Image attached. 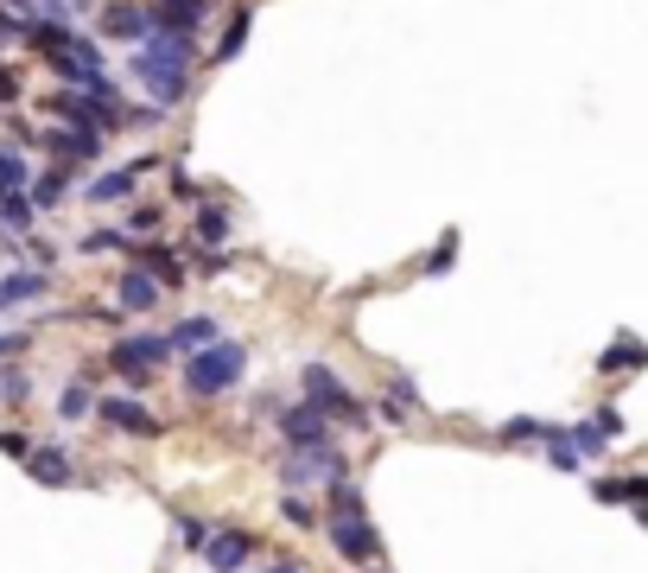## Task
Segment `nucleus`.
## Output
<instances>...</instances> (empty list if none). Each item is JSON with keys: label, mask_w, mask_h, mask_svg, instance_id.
Listing matches in <instances>:
<instances>
[{"label": "nucleus", "mask_w": 648, "mask_h": 573, "mask_svg": "<svg viewBox=\"0 0 648 573\" xmlns=\"http://www.w3.org/2000/svg\"><path fill=\"white\" fill-rule=\"evenodd\" d=\"M242 370H249V344H236V338L216 332L211 344H197V350L184 357V395H191V402H211L223 389H236Z\"/></svg>", "instance_id": "nucleus-1"}, {"label": "nucleus", "mask_w": 648, "mask_h": 573, "mask_svg": "<svg viewBox=\"0 0 648 573\" xmlns=\"http://www.w3.org/2000/svg\"><path fill=\"white\" fill-rule=\"evenodd\" d=\"M331 548H337V561H350V568H369V561H382V535L369 523V510H331Z\"/></svg>", "instance_id": "nucleus-2"}, {"label": "nucleus", "mask_w": 648, "mask_h": 573, "mask_svg": "<svg viewBox=\"0 0 648 573\" xmlns=\"http://www.w3.org/2000/svg\"><path fill=\"white\" fill-rule=\"evenodd\" d=\"M280 478H287L292 491L299 485H337V478H350V458H344V446H331V440H319V446H292L287 458H280Z\"/></svg>", "instance_id": "nucleus-3"}, {"label": "nucleus", "mask_w": 648, "mask_h": 573, "mask_svg": "<svg viewBox=\"0 0 648 573\" xmlns=\"http://www.w3.org/2000/svg\"><path fill=\"white\" fill-rule=\"evenodd\" d=\"M299 389H305V402H312L319 415L344 420V427H357V420L369 415V408H362L357 395H350V389L337 382V370H324V363H305V370H299Z\"/></svg>", "instance_id": "nucleus-4"}, {"label": "nucleus", "mask_w": 648, "mask_h": 573, "mask_svg": "<svg viewBox=\"0 0 648 573\" xmlns=\"http://www.w3.org/2000/svg\"><path fill=\"white\" fill-rule=\"evenodd\" d=\"M254 548H261V535L254 529H211L204 535V548H197V561L211 573H242L254 561Z\"/></svg>", "instance_id": "nucleus-5"}, {"label": "nucleus", "mask_w": 648, "mask_h": 573, "mask_svg": "<svg viewBox=\"0 0 648 573\" xmlns=\"http://www.w3.org/2000/svg\"><path fill=\"white\" fill-rule=\"evenodd\" d=\"M134 83L153 96V109H179L184 96H191V71L159 64V58H141V51H134Z\"/></svg>", "instance_id": "nucleus-6"}, {"label": "nucleus", "mask_w": 648, "mask_h": 573, "mask_svg": "<svg viewBox=\"0 0 648 573\" xmlns=\"http://www.w3.org/2000/svg\"><path fill=\"white\" fill-rule=\"evenodd\" d=\"M166 357H172V344L159 338V332H141V338H121L115 350H108V363H115V370H121L128 382H146L153 370H159V363H166Z\"/></svg>", "instance_id": "nucleus-7"}, {"label": "nucleus", "mask_w": 648, "mask_h": 573, "mask_svg": "<svg viewBox=\"0 0 648 573\" xmlns=\"http://www.w3.org/2000/svg\"><path fill=\"white\" fill-rule=\"evenodd\" d=\"M38 147L51 153V159H96V153H103V134L64 121V128H38Z\"/></svg>", "instance_id": "nucleus-8"}, {"label": "nucleus", "mask_w": 648, "mask_h": 573, "mask_svg": "<svg viewBox=\"0 0 648 573\" xmlns=\"http://www.w3.org/2000/svg\"><path fill=\"white\" fill-rule=\"evenodd\" d=\"M280 440L287 446H319V440H331V415H319L312 402H292V408H280Z\"/></svg>", "instance_id": "nucleus-9"}, {"label": "nucleus", "mask_w": 648, "mask_h": 573, "mask_svg": "<svg viewBox=\"0 0 648 573\" xmlns=\"http://www.w3.org/2000/svg\"><path fill=\"white\" fill-rule=\"evenodd\" d=\"M96 415L108 427H121V433H141V440H159V420L146 415V402H128V395H103L96 402Z\"/></svg>", "instance_id": "nucleus-10"}, {"label": "nucleus", "mask_w": 648, "mask_h": 573, "mask_svg": "<svg viewBox=\"0 0 648 573\" xmlns=\"http://www.w3.org/2000/svg\"><path fill=\"white\" fill-rule=\"evenodd\" d=\"M146 166L153 159H128V166H115V172H103V179H89V204H121V198H134V186L146 179Z\"/></svg>", "instance_id": "nucleus-11"}, {"label": "nucleus", "mask_w": 648, "mask_h": 573, "mask_svg": "<svg viewBox=\"0 0 648 573\" xmlns=\"http://www.w3.org/2000/svg\"><path fill=\"white\" fill-rule=\"evenodd\" d=\"M204 13H211V0H146V20L166 33H197Z\"/></svg>", "instance_id": "nucleus-12"}, {"label": "nucleus", "mask_w": 648, "mask_h": 573, "mask_svg": "<svg viewBox=\"0 0 648 573\" xmlns=\"http://www.w3.org/2000/svg\"><path fill=\"white\" fill-rule=\"evenodd\" d=\"M146 26H153V20H146L141 0H115L103 20H96V33H103V38H134V45L146 38Z\"/></svg>", "instance_id": "nucleus-13"}, {"label": "nucleus", "mask_w": 648, "mask_h": 573, "mask_svg": "<svg viewBox=\"0 0 648 573\" xmlns=\"http://www.w3.org/2000/svg\"><path fill=\"white\" fill-rule=\"evenodd\" d=\"M134 267H146L159 287H179V280H184V267H179V255H172V242H134Z\"/></svg>", "instance_id": "nucleus-14"}, {"label": "nucleus", "mask_w": 648, "mask_h": 573, "mask_svg": "<svg viewBox=\"0 0 648 573\" xmlns=\"http://www.w3.org/2000/svg\"><path fill=\"white\" fill-rule=\"evenodd\" d=\"M591 497H598V503H623V510L648 516V478H598Z\"/></svg>", "instance_id": "nucleus-15"}, {"label": "nucleus", "mask_w": 648, "mask_h": 573, "mask_svg": "<svg viewBox=\"0 0 648 573\" xmlns=\"http://www.w3.org/2000/svg\"><path fill=\"white\" fill-rule=\"evenodd\" d=\"M115 294H121L128 312H153V306L166 300V294H159V280H153L146 267H134V262H128V274H121V287H115Z\"/></svg>", "instance_id": "nucleus-16"}, {"label": "nucleus", "mask_w": 648, "mask_h": 573, "mask_svg": "<svg viewBox=\"0 0 648 573\" xmlns=\"http://www.w3.org/2000/svg\"><path fill=\"white\" fill-rule=\"evenodd\" d=\"M20 465L33 471L38 485H71V453H64V446H33Z\"/></svg>", "instance_id": "nucleus-17"}, {"label": "nucleus", "mask_w": 648, "mask_h": 573, "mask_svg": "<svg viewBox=\"0 0 648 573\" xmlns=\"http://www.w3.org/2000/svg\"><path fill=\"white\" fill-rule=\"evenodd\" d=\"M191 211H197V217H191V236H197V249H216V242L229 236V211H223V204H204V198H197Z\"/></svg>", "instance_id": "nucleus-18"}, {"label": "nucleus", "mask_w": 648, "mask_h": 573, "mask_svg": "<svg viewBox=\"0 0 648 573\" xmlns=\"http://www.w3.org/2000/svg\"><path fill=\"white\" fill-rule=\"evenodd\" d=\"M20 38H26V45H33L38 58H51V51H64V38H71V26H64V20H26V26H20Z\"/></svg>", "instance_id": "nucleus-19"}, {"label": "nucleus", "mask_w": 648, "mask_h": 573, "mask_svg": "<svg viewBox=\"0 0 648 573\" xmlns=\"http://www.w3.org/2000/svg\"><path fill=\"white\" fill-rule=\"evenodd\" d=\"M33 294H45V267H20V274H7V280H0V312L26 306Z\"/></svg>", "instance_id": "nucleus-20"}, {"label": "nucleus", "mask_w": 648, "mask_h": 573, "mask_svg": "<svg viewBox=\"0 0 648 573\" xmlns=\"http://www.w3.org/2000/svg\"><path fill=\"white\" fill-rule=\"evenodd\" d=\"M249 33H254V13H249V7H236V13H229V26H223V38H216L211 58H216V64H229V58L249 45Z\"/></svg>", "instance_id": "nucleus-21"}, {"label": "nucleus", "mask_w": 648, "mask_h": 573, "mask_svg": "<svg viewBox=\"0 0 648 573\" xmlns=\"http://www.w3.org/2000/svg\"><path fill=\"white\" fill-rule=\"evenodd\" d=\"M648 363V350L636 338H629V332H623V338L611 344V350H604V357H598V370H604V377H623V370H643Z\"/></svg>", "instance_id": "nucleus-22"}, {"label": "nucleus", "mask_w": 648, "mask_h": 573, "mask_svg": "<svg viewBox=\"0 0 648 573\" xmlns=\"http://www.w3.org/2000/svg\"><path fill=\"white\" fill-rule=\"evenodd\" d=\"M26 198H33V211H51V204H64V198H71V172L58 166V172H45V179H26Z\"/></svg>", "instance_id": "nucleus-23"}, {"label": "nucleus", "mask_w": 648, "mask_h": 573, "mask_svg": "<svg viewBox=\"0 0 648 573\" xmlns=\"http://www.w3.org/2000/svg\"><path fill=\"white\" fill-rule=\"evenodd\" d=\"M211 338H216V319H204V312H197V319H184V325H179V332H172V338H166V344H172V350H184V357H191L197 344H211Z\"/></svg>", "instance_id": "nucleus-24"}, {"label": "nucleus", "mask_w": 648, "mask_h": 573, "mask_svg": "<svg viewBox=\"0 0 648 573\" xmlns=\"http://www.w3.org/2000/svg\"><path fill=\"white\" fill-rule=\"evenodd\" d=\"M0 224L26 229V224H33V198H26V191H0Z\"/></svg>", "instance_id": "nucleus-25"}, {"label": "nucleus", "mask_w": 648, "mask_h": 573, "mask_svg": "<svg viewBox=\"0 0 648 573\" xmlns=\"http://www.w3.org/2000/svg\"><path fill=\"white\" fill-rule=\"evenodd\" d=\"M26 179H33L26 159H20L13 147H0V191H26Z\"/></svg>", "instance_id": "nucleus-26"}, {"label": "nucleus", "mask_w": 648, "mask_h": 573, "mask_svg": "<svg viewBox=\"0 0 648 573\" xmlns=\"http://www.w3.org/2000/svg\"><path fill=\"white\" fill-rule=\"evenodd\" d=\"M452 262H458V229H445V236H439V249L420 262V274H445Z\"/></svg>", "instance_id": "nucleus-27"}, {"label": "nucleus", "mask_w": 648, "mask_h": 573, "mask_svg": "<svg viewBox=\"0 0 648 573\" xmlns=\"http://www.w3.org/2000/svg\"><path fill=\"white\" fill-rule=\"evenodd\" d=\"M89 408H96V402H89V389H83V382H71V389L58 395V415H64V420H83Z\"/></svg>", "instance_id": "nucleus-28"}, {"label": "nucleus", "mask_w": 648, "mask_h": 573, "mask_svg": "<svg viewBox=\"0 0 648 573\" xmlns=\"http://www.w3.org/2000/svg\"><path fill=\"white\" fill-rule=\"evenodd\" d=\"M0 402H33V382H26V370H0Z\"/></svg>", "instance_id": "nucleus-29"}, {"label": "nucleus", "mask_w": 648, "mask_h": 573, "mask_svg": "<svg viewBox=\"0 0 648 573\" xmlns=\"http://www.w3.org/2000/svg\"><path fill=\"white\" fill-rule=\"evenodd\" d=\"M280 516H287L292 529H312V523H319V510H312L305 497H280Z\"/></svg>", "instance_id": "nucleus-30"}, {"label": "nucleus", "mask_w": 648, "mask_h": 573, "mask_svg": "<svg viewBox=\"0 0 648 573\" xmlns=\"http://www.w3.org/2000/svg\"><path fill=\"white\" fill-rule=\"evenodd\" d=\"M108 249H128L121 229H89V236H83V255H108Z\"/></svg>", "instance_id": "nucleus-31"}, {"label": "nucleus", "mask_w": 648, "mask_h": 573, "mask_svg": "<svg viewBox=\"0 0 648 573\" xmlns=\"http://www.w3.org/2000/svg\"><path fill=\"white\" fill-rule=\"evenodd\" d=\"M204 535H211V523H197V516H184V523H179L184 554H197V548H204Z\"/></svg>", "instance_id": "nucleus-32"}, {"label": "nucleus", "mask_w": 648, "mask_h": 573, "mask_svg": "<svg viewBox=\"0 0 648 573\" xmlns=\"http://www.w3.org/2000/svg\"><path fill=\"white\" fill-rule=\"evenodd\" d=\"M0 453H7V458H26V453H33V440H26V433H13V427H0Z\"/></svg>", "instance_id": "nucleus-33"}, {"label": "nucleus", "mask_w": 648, "mask_h": 573, "mask_svg": "<svg viewBox=\"0 0 648 573\" xmlns=\"http://www.w3.org/2000/svg\"><path fill=\"white\" fill-rule=\"evenodd\" d=\"M172 198H179V204H197V198H204V186H197L191 172H172Z\"/></svg>", "instance_id": "nucleus-34"}, {"label": "nucleus", "mask_w": 648, "mask_h": 573, "mask_svg": "<svg viewBox=\"0 0 648 573\" xmlns=\"http://www.w3.org/2000/svg\"><path fill=\"white\" fill-rule=\"evenodd\" d=\"M128 229H134V236H141V229H159V211H153V204H134V211H128Z\"/></svg>", "instance_id": "nucleus-35"}, {"label": "nucleus", "mask_w": 648, "mask_h": 573, "mask_svg": "<svg viewBox=\"0 0 648 573\" xmlns=\"http://www.w3.org/2000/svg\"><path fill=\"white\" fill-rule=\"evenodd\" d=\"M503 440H540V420H508Z\"/></svg>", "instance_id": "nucleus-36"}, {"label": "nucleus", "mask_w": 648, "mask_h": 573, "mask_svg": "<svg viewBox=\"0 0 648 573\" xmlns=\"http://www.w3.org/2000/svg\"><path fill=\"white\" fill-rule=\"evenodd\" d=\"M7 103H20V76L13 71H0V109H7Z\"/></svg>", "instance_id": "nucleus-37"}, {"label": "nucleus", "mask_w": 648, "mask_h": 573, "mask_svg": "<svg viewBox=\"0 0 648 573\" xmlns=\"http://www.w3.org/2000/svg\"><path fill=\"white\" fill-rule=\"evenodd\" d=\"M591 420H598V427H604L611 440H616V433H623V415H616V408H598V415H591Z\"/></svg>", "instance_id": "nucleus-38"}, {"label": "nucleus", "mask_w": 648, "mask_h": 573, "mask_svg": "<svg viewBox=\"0 0 648 573\" xmlns=\"http://www.w3.org/2000/svg\"><path fill=\"white\" fill-rule=\"evenodd\" d=\"M20 350H26V338H20V332H0V363H7V357H20Z\"/></svg>", "instance_id": "nucleus-39"}, {"label": "nucleus", "mask_w": 648, "mask_h": 573, "mask_svg": "<svg viewBox=\"0 0 648 573\" xmlns=\"http://www.w3.org/2000/svg\"><path fill=\"white\" fill-rule=\"evenodd\" d=\"M13 38H20V20H7V13H0V51H7Z\"/></svg>", "instance_id": "nucleus-40"}, {"label": "nucleus", "mask_w": 648, "mask_h": 573, "mask_svg": "<svg viewBox=\"0 0 648 573\" xmlns=\"http://www.w3.org/2000/svg\"><path fill=\"white\" fill-rule=\"evenodd\" d=\"M267 573H299V561H274V568H267Z\"/></svg>", "instance_id": "nucleus-41"}, {"label": "nucleus", "mask_w": 648, "mask_h": 573, "mask_svg": "<svg viewBox=\"0 0 648 573\" xmlns=\"http://www.w3.org/2000/svg\"><path fill=\"white\" fill-rule=\"evenodd\" d=\"M369 573H382V568H375V561H369Z\"/></svg>", "instance_id": "nucleus-42"}, {"label": "nucleus", "mask_w": 648, "mask_h": 573, "mask_svg": "<svg viewBox=\"0 0 648 573\" xmlns=\"http://www.w3.org/2000/svg\"><path fill=\"white\" fill-rule=\"evenodd\" d=\"M0 236H7V224H0Z\"/></svg>", "instance_id": "nucleus-43"}]
</instances>
